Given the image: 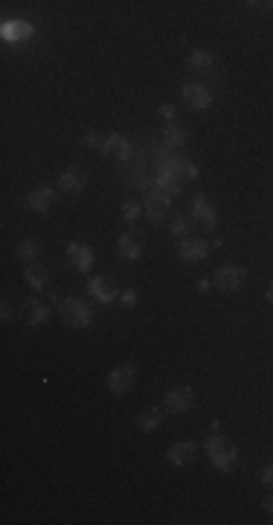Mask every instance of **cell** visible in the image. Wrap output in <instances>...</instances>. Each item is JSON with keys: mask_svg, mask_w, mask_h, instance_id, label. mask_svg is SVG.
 I'll return each instance as SVG.
<instances>
[{"mask_svg": "<svg viewBox=\"0 0 273 525\" xmlns=\"http://www.w3.org/2000/svg\"><path fill=\"white\" fill-rule=\"evenodd\" d=\"M204 452L210 464L218 470V473H233L236 464H238V449L233 441H227L221 432H212L207 441H204Z\"/></svg>", "mask_w": 273, "mask_h": 525, "instance_id": "6da1fadb", "label": "cell"}, {"mask_svg": "<svg viewBox=\"0 0 273 525\" xmlns=\"http://www.w3.org/2000/svg\"><path fill=\"white\" fill-rule=\"evenodd\" d=\"M59 304V313H61V324L64 330H87L93 324V306L82 298H56Z\"/></svg>", "mask_w": 273, "mask_h": 525, "instance_id": "7a4b0ae2", "label": "cell"}, {"mask_svg": "<svg viewBox=\"0 0 273 525\" xmlns=\"http://www.w3.org/2000/svg\"><path fill=\"white\" fill-rule=\"evenodd\" d=\"M247 280V269L236 266V262H224L212 272V286H218L221 292H238Z\"/></svg>", "mask_w": 273, "mask_h": 525, "instance_id": "3957f363", "label": "cell"}, {"mask_svg": "<svg viewBox=\"0 0 273 525\" xmlns=\"http://www.w3.org/2000/svg\"><path fill=\"white\" fill-rule=\"evenodd\" d=\"M137 383V368L131 362H122L108 374V391L116 397H126Z\"/></svg>", "mask_w": 273, "mask_h": 525, "instance_id": "277c9868", "label": "cell"}, {"mask_svg": "<svg viewBox=\"0 0 273 525\" xmlns=\"http://www.w3.org/2000/svg\"><path fill=\"white\" fill-rule=\"evenodd\" d=\"M87 181H90V175H87L85 166H67V170L59 175V181H56V190L64 193V196H79L82 190L87 187Z\"/></svg>", "mask_w": 273, "mask_h": 525, "instance_id": "5b68a950", "label": "cell"}, {"mask_svg": "<svg viewBox=\"0 0 273 525\" xmlns=\"http://www.w3.org/2000/svg\"><path fill=\"white\" fill-rule=\"evenodd\" d=\"M195 405V391L189 386H178V388H169L163 394V409L166 415H186Z\"/></svg>", "mask_w": 273, "mask_h": 525, "instance_id": "8992f818", "label": "cell"}, {"mask_svg": "<svg viewBox=\"0 0 273 525\" xmlns=\"http://www.w3.org/2000/svg\"><path fill=\"white\" fill-rule=\"evenodd\" d=\"M189 217H195V222H201V225L210 228V231L218 228V210H215V204H212L204 193H195V196H192Z\"/></svg>", "mask_w": 273, "mask_h": 525, "instance_id": "52a82bcc", "label": "cell"}, {"mask_svg": "<svg viewBox=\"0 0 273 525\" xmlns=\"http://www.w3.org/2000/svg\"><path fill=\"white\" fill-rule=\"evenodd\" d=\"M99 155H105V158H116L119 163H126L131 155H134V143L126 137V134H119V132H111L105 134V143H102V152Z\"/></svg>", "mask_w": 273, "mask_h": 525, "instance_id": "ba28073f", "label": "cell"}, {"mask_svg": "<svg viewBox=\"0 0 273 525\" xmlns=\"http://www.w3.org/2000/svg\"><path fill=\"white\" fill-rule=\"evenodd\" d=\"M181 93H183V100L189 103V108H195V111H210L212 108V91L204 88L201 82H183Z\"/></svg>", "mask_w": 273, "mask_h": 525, "instance_id": "9c48e42d", "label": "cell"}, {"mask_svg": "<svg viewBox=\"0 0 273 525\" xmlns=\"http://www.w3.org/2000/svg\"><path fill=\"white\" fill-rule=\"evenodd\" d=\"M171 202H175V199H171L169 193H163V190H157V187L148 190V193H145V217L152 219L154 225H160L166 219V210H169Z\"/></svg>", "mask_w": 273, "mask_h": 525, "instance_id": "30bf717a", "label": "cell"}, {"mask_svg": "<svg viewBox=\"0 0 273 525\" xmlns=\"http://www.w3.org/2000/svg\"><path fill=\"white\" fill-rule=\"evenodd\" d=\"M210 248H212V243H207V240H198V236H183V240L178 243V257L192 266V262L207 260Z\"/></svg>", "mask_w": 273, "mask_h": 525, "instance_id": "8fae6325", "label": "cell"}, {"mask_svg": "<svg viewBox=\"0 0 273 525\" xmlns=\"http://www.w3.org/2000/svg\"><path fill=\"white\" fill-rule=\"evenodd\" d=\"M67 260H70V266L76 272H82V275H87L96 266V254L87 243H70L67 246Z\"/></svg>", "mask_w": 273, "mask_h": 525, "instance_id": "7c38bea8", "label": "cell"}, {"mask_svg": "<svg viewBox=\"0 0 273 525\" xmlns=\"http://www.w3.org/2000/svg\"><path fill=\"white\" fill-rule=\"evenodd\" d=\"M87 295H90L93 301H99V304H111V301L119 298V289H116V283H114L111 277L96 275V277L87 280Z\"/></svg>", "mask_w": 273, "mask_h": 525, "instance_id": "4fadbf2b", "label": "cell"}, {"mask_svg": "<svg viewBox=\"0 0 273 525\" xmlns=\"http://www.w3.org/2000/svg\"><path fill=\"white\" fill-rule=\"evenodd\" d=\"M195 452H198V444L192 438H183V441H175L166 449V461L171 467H186V464L195 461Z\"/></svg>", "mask_w": 273, "mask_h": 525, "instance_id": "5bb4252c", "label": "cell"}, {"mask_svg": "<svg viewBox=\"0 0 273 525\" xmlns=\"http://www.w3.org/2000/svg\"><path fill=\"white\" fill-rule=\"evenodd\" d=\"M142 251H145V240L140 233H122L119 240H116V254L126 260V262H137L140 257H142Z\"/></svg>", "mask_w": 273, "mask_h": 525, "instance_id": "9a60e30c", "label": "cell"}, {"mask_svg": "<svg viewBox=\"0 0 273 525\" xmlns=\"http://www.w3.org/2000/svg\"><path fill=\"white\" fill-rule=\"evenodd\" d=\"M56 193L59 190H49V187H35V190H30L27 193V207L30 210H35V213H49L53 210V202H56Z\"/></svg>", "mask_w": 273, "mask_h": 525, "instance_id": "2e32d148", "label": "cell"}, {"mask_svg": "<svg viewBox=\"0 0 273 525\" xmlns=\"http://www.w3.org/2000/svg\"><path fill=\"white\" fill-rule=\"evenodd\" d=\"M186 67L192 70V74H204V76H207L210 70L215 67V53H212V50H204V47H198V50L189 53Z\"/></svg>", "mask_w": 273, "mask_h": 525, "instance_id": "e0dca14e", "label": "cell"}, {"mask_svg": "<svg viewBox=\"0 0 273 525\" xmlns=\"http://www.w3.org/2000/svg\"><path fill=\"white\" fill-rule=\"evenodd\" d=\"M163 415H166V409H163V405H148V409L137 412L134 423H137V426L142 429V432H157V426L163 423Z\"/></svg>", "mask_w": 273, "mask_h": 525, "instance_id": "ac0fdd59", "label": "cell"}, {"mask_svg": "<svg viewBox=\"0 0 273 525\" xmlns=\"http://www.w3.org/2000/svg\"><path fill=\"white\" fill-rule=\"evenodd\" d=\"M23 280L30 283V289H35V292H44L47 286H49V272L41 266V262L35 260V262H27V269H23Z\"/></svg>", "mask_w": 273, "mask_h": 525, "instance_id": "d6986e66", "label": "cell"}, {"mask_svg": "<svg viewBox=\"0 0 273 525\" xmlns=\"http://www.w3.org/2000/svg\"><path fill=\"white\" fill-rule=\"evenodd\" d=\"M186 143V132H183V126L175 120V123H166V129H163V146L166 149H181Z\"/></svg>", "mask_w": 273, "mask_h": 525, "instance_id": "ffe728a7", "label": "cell"}, {"mask_svg": "<svg viewBox=\"0 0 273 525\" xmlns=\"http://www.w3.org/2000/svg\"><path fill=\"white\" fill-rule=\"evenodd\" d=\"M15 257H18L20 262H35V260L41 257V243L32 240V236H27V240H20V243H18Z\"/></svg>", "mask_w": 273, "mask_h": 525, "instance_id": "44dd1931", "label": "cell"}, {"mask_svg": "<svg viewBox=\"0 0 273 525\" xmlns=\"http://www.w3.org/2000/svg\"><path fill=\"white\" fill-rule=\"evenodd\" d=\"M49 316H53V309H49L47 304H41V301H30V306H27V324H30V327L47 324Z\"/></svg>", "mask_w": 273, "mask_h": 525, "instance_id": "7402d4cb", "label": "cell"}, {"mask_svg": "<svg viewBox=\"0 0 273 525\" xmlns=\"http://www.w3.org/2000/svg\"><path fill=\"white\" fill-rule=\"evenodd\" d=\"M4 41H15V38H27V35H32V27L30 23H23V21H6L4 23Z\"/></svg>", "mask_w": 273, "mask_h": 525, "instance_id": "603a6c76", "label": "cell"}, {"mask_svg": "<svg viewBox=\"0 0 273 525\" xmlns=\"http://www.w3.org/2000/svg\"><path fill=\"white\" fill-rule=\"evenodd\" d=\"M140 217H142V204L137 199H126V202H122V219L134 225Z\"/></svg>", "mask_w": 273, "mask_h": 525, "instance_id": "cb8c5ba5", "label": "cell"}, {"mask_svg": "<svg viewBox=\"0 0 273 525\" xmlns=\"http://www.w3.org/2000/svg\"><path fill=\"white\" fill-rule=\"evenodd\" d=\"M189 228H192V222L186 217H175L169 222V233L171 236H189Z\"/></svg>", "mask_w": 273, "mask_h": 525, "instance_id": "d4e9b609", "label": "cell"}, {"mask_svg": "<svg viewBox=\"0 0 273 525\" xmlns=\"http://www.w3.org/2000/svg\"><path fill=\"white\" fill-rule=\"evenodd\" d=\"M82 143L87 149H93V152H102V143H105V137L102 134H96V132H87L85 137H82Z\"/></svg>", "mask_w": 273, "mask_h": 525, "instance_id": "484cf974", "label": "cell"}, {"mask_svg": "<svg viewBox=\"0 0 273 525\" xmlns=\"http://www.w3.org/2000/svg\"><path fill=\"white\" fill-rule=\"evenodd\" d=\"M119 301H122V306H126V309H134V306L140 304V295H137L134 289H122V292H119Z\"/></svg>", "mask_w": 273, "mask_h": 525, "instance_id": "4316f807", "label": "cell"}, {"mask_svg": "<svg viewBox=\"0 0 273 525\" xmlns=\"http://www.w3.org/2000/svg\"><path fill=\"white\" fill-rule=\"evenodd\" d=\"M157 114L163 117L166 123H175V117H178V108L171 105V103H166V105H160V108H157Z\"/></svg>", "mask_w": 273, "mask_h": 525, "instance_id": "83f0119b", "label": "cell"}, {"mask_svg": "<svg viewBox=\"0 0 273 525\" xmlns=\"http://www.w3.org/2000/svg\"><path fill=\"white\" fill-rule=\"evenodd\" d=\"M259 482H262L265 487H273V461H267V464L262 467V473H259Z\"/></svg>", "mask_w": 273, "mask_h": 525, "instance_id": "f1b7e54d", "label": "cell"}, {"mask_svg": "<svg viewBox=\"0 0 273 525\" xmlns=\"http://www.w3.org/2000/svg\"><path fill=\"white\" fill-rule=\"evenodd\" d=\"M247 9H253V12H273V0H247Z\"/></svg>", "mask_w": 273, "mask_h": 525, "instance_id": "f546056e", "label": "cell"}, {"mask_svg": "<svg viewBox=\"0 0 273 525\" xmlns=\"http://www.w3.org/2000/svg\"><path fill=\"white\" fill-rule=\"evenodd\" d=\"M198 175H201V170H198V163H195V161H183V178L195 181Z\"/></svg>", "mask_w": 273, "mask_h": 525, "instance_id": "4dcf8cb0", "label": "cell"}, {"mask_svg": "<svg viewBox=\"0 0 273 525\" xmlns=\"http://www.w3.org/2000/svg\"><path fill=\"white\" fill-rule=\"evenodd\" d=\"M0 316H4V321H9V318H12V304H9V301L0 304Z\"/></svg>", "mask_w": 273, "mask_h": 525, "instance_id": "1f68e13d", "label": "cell"}, {"mask_svg": "<svg viewBox=\"0 0 273 525\" xmlns=\"http://www.w3.org/2000/svg\"><path fill=\"white\" fill-rule=\"evenodd\" d=\"M210 286H212V280L201 277V280H198V283H195V289H198V292H210Z\"/></svg>", "mask_w": 273, "mask_h": 525, "instance_id": "d6a6232c", "label": "cell"}, {"mask_svg": "<svg viewBox=\"0 0 273 525\" xmlns=\"http://www.w3.org/2000/svg\"><path fill=\"white\" fill-rule=\"evenodd\" d=\"M262 508H265L267 514H273V493H267V496L262 499Z\"/></svg>", "mask_w": 273, "mask_h": 525, "instance_id": "836d02e7", "label": "cell"}, {"mask_svg": "<svg viewBox=\"0 0 273 525\" xmlns=\"http://www.w3.org/2000/svg\"><path fill=\"white\" fill-rule=\"evenodd\" d=\"M265 298H267V304H273V280L267 283V289H265Z\"/></svg>", "mask_w": 273, "mask_h": 525, "instance_id": "e575fe53", "label": "cell"}]
</instances>
